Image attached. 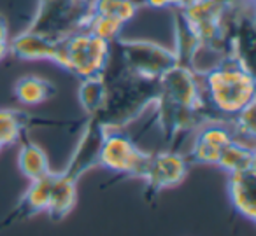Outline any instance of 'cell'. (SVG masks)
I'll list each match as a JSON object with an SVG mask.
<instances>
[{
    "mask_svg": "<svg viewBox=\"0 0 256 236\" xmlns=\"http://www.w3.org/2000/svg\"><path fill=\"white\" fill-rule=\"evenodd\" d=\"M106 96L95 116L107 130H121L139 119L148 107L160 96V79H144L123 68L110 51L107 67L102 74Z\"/></svg>",
    "mask_w": 256,
    "mask_h": 236,
    "instance_id": "6da1fadb",
    "label": "cell"
},
{
    "mask_svg": "<svg viewBox=\"0 0 256 236\" xmlns=\"http://www.w3.org/2000/svg\"><path fill=\"white\" fill-rule=\"evenodd\" d=\"M206 100L223 119L256 103L254 72L234 58H221L209 70H198Z\"/></svg>",
    "mask_w": 256,
    "mask_h": 236,
    "instance_id": "7a4b0ae2",
    "label": "cell"
},
{
    "mask_svg": "<svg viewBox=\"0 0 256 236\" xmlns=\"http://www.w3.org/2000/svg\"><path fill=\"white\" fill-rule=\"evenodd\" d=\"M181 11L198 37L200 49L226 58L237 0H190Z\"/></svg>",
    "mask_w": 256,
    "mask_h": 236,
    "instance_id": "3957f363",
    "label": "cell"
},
{
    "mask_svg": "<svg viewBox=\"0 0 256 236\" xmlns=\"http://www.w3.org/2000/svg\"><path fill=\"white\" fill-rule=\"evenodd\" d=\"M92 12V0H39L28 32L64 40L84 28Z\"/></svg>",
    "mask_w": 256,
    "mask_h": 236,
    "instance_id": "277c9868",
    "label": "cell"
},
{
    "mask_svg": "<svg viewBox=\"0 0 256 236\" xmlns=\"http://www.w3.org/2000/svg\"><path fill=\"white\" fill-rule=\"evenodd\" d=\"M110 51L124 70L144 79H160L178 65L174 51L151 40H126L118 37L110 42Z\"/></svg>",
    "mask_w": 256,
    "mask_h": 236,
    "instance_id": "5b68a950",
    "label": "cell"
},
{
    "mask_svg": "<svg viewBox=\"0 0 256 236\" xmlns=\"http://www.w3.org/2000/svg\"><path fill=\"white\" fill-rule=\"evenodd\" d=\"M62 46H64L62 68L78 77L79 81L100 77L104 74L110 56V42L82 28L62 40Z\"/></svg>",
    "mask_w": 256,
    "mask_h": 236,
    "instance_id": "8992f818",
    "label": "cell"
},
{
    "mask_svg": "<svg viewBox=\"0 0 256 236\" xmlns=\"http://www.w3.org/2000/svg\"><path fill=\"white\" fill-rule=\"evenodd\" d=\"M150 158V152L140 151L136 142L128 135L121 133V130H107L98 165L118 175V179L109 182L110 186L123 179H144Z\"/></svg>",
    "mask_w": 256,
    "mask_h": 236,
    "instance_id": "52a82bcc",
    "label": "cell"
},
{
    "mask_svg": "<svg viewBox=\"0 0 256 236\" xmlns=\"http://www.w3.org/2000/svg\"><path fill=\"white\" fill-rule=\"evenodd\" d=\"M190 161L186 156L179 151H162L154 152L150 158V165L144 173L146 180V191H144V200L153 205L154 198L165 189L176 187L186 179L188 175Z\"/></svg>",
    "mask_w": 256,
    "mask_h": 236,
    "instance_id": "ba28073f",
    "label": "cell"
},
{
    "mask_svg": "<svg viewBox=\"0 0 256 236\" xmlns=\"http://www.w3.org/2000/svg\"><path fill=\"white\" fill-rule=\"evenodd\" d=\"M106 133L107 128H104L98 121L93 119V117H86L84 128H82V133L78 140V145H76L65 170H62V173L67 179L78 182L86 172L98 166L100 151H102Z\"/></svg>",
    "mask_w": 256,
    "mask_h": 236,
    "instance_id": "9c48e42d",
    "label": "cell"
},
{
    "mask_svg": "<svg viewBox=\"0 0 256 236\" xmlns=\"http://www.w3.org/2000/svg\"><path fill=\"white\" fill-rule=\"evenodd\" d=\"M235 138L226 121H209L196 128L195 140L188 158L190 163L216 165L221 151Z\"/></svg>",
    "mask_w": 256,
    "mask_h": 236,
    "instance_id": "30bf717a",
    "label": "cell"
},
{
    "mask_svg": "<svg viewBox=\"0 0 256 236\" xmlns=\"http://www.w3.org/2000/svg\"><path fill=\"white\" fill-rule=\"evenodd\" d=\"M82 121H56L46 117L30 116L23 110L0 109V144L12 145L25 137L30 128H78Z\"/></svg>",
    "mask_w": 256,
    "mask_h": 236,
    "instance_id": "8fae6325",
    "label": "cell"
},
{
    "mask_svg": "<svg viewBox=\"0 0 256 236\" xmlns=\"http://www.w3.org/2000/svg\"><path fill=\"white\" fill-rule=\"evenodd\" d=\"M9 53L23 61H40L46 60L62 68L64 63V46L62 40L48 39L34 32H22L9 42Z\"/></svg>",
    "mask_w": 256,
    "mask_h": 236,
    "instance_id": "7c38bea8",
    "label": "cell"
},
{
    "mask_svg": "<svg viewBox=\"0 0 256 236\" xmlns=\"http://www.w3.org/2000/svg\"><path fill=\"white\" fill-rule=\"evenodd\" d=\"M51 179H53V172L48 173L42 179H37L30 182L28 189L25 191V194L18 201V205L4 219H0V233L4 231V229L11 228V226L18 224V222H23L26 219L34 217V215L40 214V212H46Z\"/></svg>",
    "mask_w": 256,
    "mask_h": 236,
    "instance_id": "4fadbf2b",
    "label": "cell"
},
{
    "mask_svg": "<svg viewBox=\"0 0 256 236\" xmlns=\"http://www.w3.org/2000/svg\"><path fill=\"white\" fill-rule=\"evenodd\" d=\"M254 19L251 14L238 7L230 28V42H228V56L252 70V54H254Z\"/></svg>",
    "mask_w": 256,
    "mask_h": 236,
    "instance_id": "5bb4252c",
    "label": "cell"
},
{
    "mask_svg": "<svg viewBox=\"0 0 256 236\" xmlns=\"http://www.w3.org/2000/svg\"><path fill=\"white\" fill-rule=\"evenodd\" d=\"M254 189H256V170L237 172L228 175V196H230L232 207L235 208V212L240 217L248 219L249 222L256 221Z\"/></svg>",
    "mask_w": 256,
    "mask_h": 236,
    "instance_id": "9a60e30c",
    "label": "cell"
},
{
    "mask_svg": "<svg viewBox=\"0 0 256 236\" xmlns=\"http://www.w3.org/2000/svg\"><path fill=\"white\" fill-rule=\"evenodd\" d=\"M174 37L176 39L172 51L176 54V63L198 72L196 56L202 51L200 49V40L181 9H174Z\"/></svg>",
    "mask_w": 256,
    "mask_h": 236,
    "instance_id": "2e32d148",
    "label": "cell"
},
{
    "mask_svg": "<svg viewBox=\"0 0 256 236\" xmlns=\"http://www.w3.org/2000/svg\"><path fill=\"white\" fill-rule=\"evenodd\" d=\"M78 182L67 179L64 173H54L51 179L50 187V198H48V208L46 214L50 215L51 221L58 222L64 221L76 207V200H78V191H76Z\"/></svg>",
    "mask_w": 256,
    "mask_h": 236,
    "instance_id": "e0dca14e",
    "label": "cell"
},
{
    "mask_svg": "<svg viewBox=\"0 0 256 236\" xmlns=\"http://www.w3.org/2000/svg\"><path fill=\"white\" fill-rule=\"evenodd\" d=\"M18 168L23 173V177L32 182V180L42 179L48 173H51L50 158L44 152L42 147L32 142L28 137H22L18 151Z\"/></svg>",
    "mask_w": 256,
    "mask_h": 236,
    "instance_id": "ac0fdd59",
    "label": "cell"
},
{
    "mask_svg": "<svg viewBox=\"0 0 256 236\" xmlns=\"http://www.w3.org/2000/svg\"><path fill=\"white\" fill-rule=\"evenodd\" d=\"M12 95L18 100V103L25 107H36L40 103H46L56 95V86L51 81L39 75H25L16 81L12 88Z\"/></svg>",
    "mask_w": 256,
    "mask_h": 236,
    "instance_id": "d6986e66",
    "label": "cell"
},
{
    "mask_svg": "<svg viewBox=\"0 0 256 236\" xmlns=\"http://www.w3.org/2000/svg\"><path fill=\"white\" fill-rule=\"evenodd\" d=\"M218 166L230 175L237 172H248V170H256V152L254 145L242 140H234L221 151L218 158Z\"/></svg>",
    "mask_w": 256,
    "mask_h": 236,
    "instance_id": "ffe728a7",
    "label": "cell"
},
{
    "mask_svg": "<svg viewBox=\"0 0 256 236\" xmlns=\"http://www.w3.org/2000/svg\"><path fill=\"white\" fill-rule=\"evenodd\" d=\"M79 103L84 109L86 117L95 116L98 109L102 107L104 96H106V84H104L102 75L100 77L82 79L79 84Z\"/></svg>",
    "mask_w": 256,
    "mask_h": 236,
    "instance_id": "44dd1931",
    "label": "cell"
},
{
    "mask_svg": "<svg viewBox=\"0 0 256 236\" xmlns=\"http://www.w3.org/2000/svg\"><path fill=\"white\" fill-rule=\"evenodd\" d=\"M139 5L134 0H92V12L116 18L123 23H128L136 18Z\"/></svg>",
    "mask_w": 256,
    "mask_h": 236,
    "instance_id": "7402d4cb",
    "label": "cell"
},
{
    "mask_svg": "<svg viewBox=\"0 0 256 236\" xmlns=\"http://www.w3.org/2000/svg\"><path fill=\"white\" fill-rule=\"evenodd\" d=\"M123 26H124V23L120 21V19H116V18L90 12V18L84 25V30L92 32L93 35L100 37V39L107 40V42H112V40H116L118 37L121 35Z\"/></svg>",
    "mask_w": 256,
    "mask_h": 236,
    "instance_id": "603a6c76",
    "label": "cell"
},
{
    "mask_svg": "<svg viewBox=\"0 0 256 236\" xmlns=\"http://www.w3.org/2000/svg\"><path fill=\"white\" fill-rule=\"evenodd\" d=\"M190 0H142V7H151V9H182Z\"/></svg>",
    "mask_w": 256,
    "mask_h": 236,
    "instance_id": "cb8c5ba5",
    "label": "cell"
},
{
    "mask_svg": "<svg viewBox=\"0 0 256 236\" xmlns=\"http://www.w3.org/2000/svg\"><path fill=\"white\" fill-rule=\"evenodd\" d=\"M9 53V40H8V23L6 18L0 14V61Z\"/></svg>",
    "mask_w": 256,
    "mask_h": 236,
    "instance_id": "d4e9b609",
    "label": "cell"
},
{
    "mask_svg": "<svg viewBox=\"0 0 256 236\" xmlns=\"http://www.w3.org/2000/svg\"><path fill=\"white\" fill-rule=\"evenodd\" d=\"M134 2H136V4L139 5V7H142V0H134Z\"/></svg>",
    "mask_w": 256,
    "mask_h": 236,
    "instance_id": "484cf974",
    "label": "cell"
},
{
    "mask_svg": "<svg viewBox=\"0 0 256 236\" xmlns=\"http://www.w3.org/2000/svg\"><path fill=\"white\" fill-rule=\"evenodd\" d=\"M2 149H4V145H2V144H0V151H2Z\"/></svg>",
    "mask_w": 256,
    "mask_h": 236,
    "instance_id": "4316f807",
    "label": "cell"
},
{
    "mask_svg": "<svg viewBox=\"0 0 256 236\" xmlns=\"http://www.w3.org/2000/svg\"><path fill=\"white\" fill-rule=\"evenodd\" d=\"M249 2H251V4H252V2H254V0H249Z\"/></svg>",
    "mask_w": 256,
    "mask_h": 236,
    "instance_id": "83f0119b",
    "label": "cell"
}]
</instances>
